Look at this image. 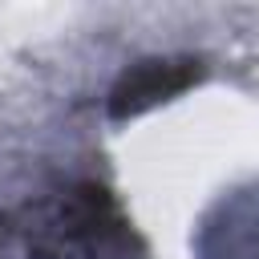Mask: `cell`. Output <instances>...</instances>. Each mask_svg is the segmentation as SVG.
<instances>
[{
  "instance_id": "cell-1",
  "label": "cell",
  "mask_w": 259,
  "mask_h": 259,
  "mask_svg": "<svg viewBox=\"0 0 259 259\" xmlns=\"http://www.w3.org/2000/svg\"><path fill=\"white\" fill-rule=\"evenodd\" d=\"M0 259H142L117 202L73 182L0 214Z\"/></svg>"
},
{
  "instance_id": "cell-2",
  "label": "cell",
  "mask_w": 259,
  "mask_h": 259,
  "mask_svg": "<svg viewBox=\"0 0 259 259\" xmlns=\"http://www.w3.org/2000/svg\"><path fill=\"white\" fill-rule=\"evenodd\" d=\"M190 65H198V61H146L138 69H125V77L109 93V117H117V121L138 117L142 109H150V105L166 101L170 93L186 89L190 81L202 77Z\"/></svg>"
},
{
  "instance_id": "cell-3",
  "label": "cell",
  "mask_w": 259,
  "mask_h": 259,
  "mask_svg": "<svg viewBox=\"0 0 259 259\" xmlns=\"http://www.w3.org/2000/svg\"><path fill=\"white\" fill-rule=\"evenodd\" d=\"M223 227H206L223 235L219 247H202V259H259V190H239L231 202H219Z\"/></svg>"
}]
</instances>
